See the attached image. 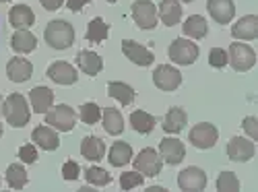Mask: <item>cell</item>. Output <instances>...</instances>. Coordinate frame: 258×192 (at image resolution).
I'll list each match as a JSON object with an SVG mask.
<instances>
[{
	"instance_id": "6da1fadb",
	"label": "cell",
	"mask_w": 258,
	"mask_h": 192,
	"mask_svg": "<svg viewBox=\"0 0 258 192\" xmlns=\"http://www.w3.org/2000/svg\"><path fill=\"white\" fill-rule=\"evenodd\" d=\"M46 44L54 50H67L75 44V27L67 21H50L46 31Z\"/></svg>"
},
{
	"instance_id": "836d02e7",
	"label": "cell",
	"mask_w": 258,
	"mask_h": 192,
	"mask_svg": "<svg viewBox=\"0 0 258 192\" xmlns=\"http://www.w3.org/2000/svg\"><path fill=\"white\" fill-rule=\"evenodd\" d=\"M217 190L219 192H238L240 190V182L238 176L233 172H221L217 178Z\"/></svg>"
},
{
	"instance_id": "9c48e42d",
	"label": "cell",
	"mask_w": 258,
	"mask_h": 192,
	"mask_svg": "<svg viewBox=\"0 0 258 192\" xmlns=\"http://www.w3.org/2000/svg\"><path fill=\"white\" fill-rule=\"evenodd\" d=\"M153 83L155 87L161 91H176L182 83V73L174 67H167V64H161V67L155 69L153 73Z\"/></svg>"
},
{
	"instance_id": "f546056e",
	"label": "cell",
	"mask_w": 258,
	"mask_h": 192,
	"mask_svg": "<svg viewBox=\"0 0 258 192\" xmlns=\"http://www.w3.org/2000/svg\"><path fill=\"white\" fill-rule=\"evenodd\" d=\"M155 124H157L155 118L151 114L143 112V110H137V112L131 114V126L135 128L137 133H141V135H149L155 128Z\"/></svg>"
},
{
	"instance_id": "ee69618b",
	"label": "cell",
	"mask_w": 258,
	"mask_h": 192,
	"mask_svg": "<svg viewBox=\"0 0 258 192\" xmlns=\"http://www.w3.org/2000/svg\"><path fill=\"white\" fill-rule=\"evenodd\" d=\"M107 3H110V5H114V3H118V0H107Z\"/></svg>"
},
{
	"instance_id": "f1b7e54d",
	"label": "cell",
	"mask_w": 258,
	"mask_h": 192,
	"mask_svg": "<svg viewBox=\"0 0 258 192\" xmlns=\"http://www.w3.org/2000/svg\"><path fill=\"white\" fill-rule=\"evenodd\" d=\"M207 31H209L207 21H205V17H201V15L188 17V21L184 23V33H186L188 37H192V39H203V37L207 35Z\"/></svg>"
},
{
	"instance_id": "3957f363",
	"label": "cell",
	"mask_w": 258,
	"mask_h": 192,
	"mask_svg": "<svg viewBox=\"0 0 258 192\" xmlns=\"http://www.w3.org/2000/svg\"><path fill=\"white\" fill-rule=\"evenodd\" d=\"M227 62H231L233 71L238 73H248L254 64H256V54L250 46L240 44V41H233L229 46V54H227Z\"/></svg>"
},
{
	"instance_id": "2e32d148",
	"label": "cell",
	"mask_w": 258,
	"mask_h": 192,
	"mask_svg": "<svg viewBox=\"0 0 258 192\" xmlns=\"http://www.w3.org/2000/svg\"><path fill=\"white\" fill-rule=\"evenodd\" d=\"M33 75V64L25 58H11L7 64V77L13 83H25Z\"/></svg>"
},
{
	"instance_id": "d6a6232c",
	"label": "cell",
	"mask_w": 258,
	"mask_h": 192,
	"mask_svg": "<svg viewBox=\"0 0 258 192\" xmlns=\"http://www.w3.org/2000/svg\"><path fill=\"white\" fill-rule=\"evenodd\" d=\"M85 178H87V182L93 184V186H107V184L112 182V176L107 174L105 169L97 167V165L87 167V172H85Z\"/></svg>"
},
{
	"instance_id": "7c38bea8",
	"label": "cell",
	"mask_w": 258,
	"mask_h": 192,
	"mask_svg": "<svg viewBox=\"0 0 258 192\" xmlns=\"http://www.w3.org/2000/svg\"><path fill=\"white\" fill-rule=\"evenodd\" d=\"M122 52H124V56L128 60L135 62L137 67H149V64H153V60H155V56L149 52L145 46H141L139 41H133V39H124L122 41Z\"/></svg>"
},
{
	"instance_id": "7dc6e473",
	"label": "cell",
	"mask_w": 258,
	"mask_h": 192,
	"mask_svg": "<svg viewBox=\"0 0 258 192\" xmlns=\"http://www.w3.org/2000/svg\"><path fill=\"white\" fill-rule=\"evenodd\" d=\"M0 3H7V0H0Z\"/></svg>"
},
{
	"instance_id": "e575fe53",
	"label": "cell",
	"mask_w": 258,
	"mask_h": 192,
	"mask_svg": "<svg viewBox=\"0 0 258 192\" xmlns=\"http://www.w3.org/2000/svg\"><path fill=\"white\" fill-rule=\"evenodd\" d=\"M81 120L85 124H97L101 120V110L97 103H83L81 105Z\"/></svg>"
},
{
	"instance_id": "ac0fdd59",
	"label": "cell",
	"mask_w": 258,
	"mask_h": 192,
	"mask_svg": "<svg viewBox=\"0 0 258 192\" xmlns=\"http://www.w3.org/2000/svg\"><path fill=\"white\" fill-rule=\"evenodd\" d=\"M77 67L85 73V75H89V77H95L101 73L103 69V60L99 54L95 52H89V50H83L77 54Z\"/></svg>"
},
{
	"instance_id": "7402d4cb",
	"label": "cell",
	"mask_w": 258,
	"mask_h": 192,
	"mask_svg": "<svg viewBox=\"0 0 258 192\" xmlns=\"http://www.w3.org/2000/svg\"><path fill=\"white\" fill-rule=\"evenodd\" d=\"M31 139H33L35 145H39L41 149H46V151H54V149L60 147L58 133H54L52 128H48V126H37L35 131L31 133Z\"/></svg>"
},
{
	"instance_id": "60d3db41",
	"label": "cell",
	"mask_w": 258,
	"mask_h": 192,
	"mask_svg": "<svg viewBox=\"0 0 258 192\" xmlns=\"http://www.w3.org/2000/svg\"><path fill=\"white\" fill-rule=\"evenodd\" d=\"M91 0H67V7H69V11H73V13H79L85 5H89Z\"/></svg>"
},
{
	"instance_id": "8fae6325",
	"label": "cell",
	"mask_w": 258,
	"mask_h": 192,
	"mask_svg": "<svg viewBox=\"0 0 258 192\" xmlns=\"http://www.w3.org/2000/svg\"><path fill=\"white\" fill-rule=\"evenodd\" d=\"M186 155V149H184V143L180 139H174V137H167L159 143V157L169 163V165H178L182 163Z\"/></svg>"
},
{
	"instance_id": "484cf974",
	"label": "cell",
	"mask_w": 258,
	"mask_h": 192,
	"mask_svg": "<svg viewBox=\"0 0 258 192\" xmlns=\"http://www.w3.org/2000/svg\"><path fill=\"white\" fill-rule=\"evenodd\" d=\"M35 46H37L35 35L25 31V29H17V33L11 39V48L15 52H19V54H29V52L35 50Z\"/></svg>"
},
{
	"instance_id": "8d00e7d4",
	"label": "cell",
	"mask_w": 258,
	"mask_h": 192,
	"mask_svg": "<svg viewBox=\"0 0 258 192\" xmlns=\"http://www.w3.org/2000/svg\"><path fill=\"white\" fill-rule=\"evenodd\" d=\"M209 64L213 69H223L227 64V52L221 50V48H213L209 52Z\"/></svg>"
},
{
	"instance_id": "30bf717a",
	"label": "cell",
	"mask_w": 258,
	"mask_h": 192,
	"mask_svg": "<svg viewBox=\"0 0 258 192\" xmlns=\"http://www.w3.org/2000/svg\"><path fill=\"white\" fill-rule=\"evenodd\" d=\"M178 186L184 192H201L207 188V174L201 167H186L178 176Z\"/></svg>"
},
{
	"instance_id": "f35d334b",
	"label": "cell",
	"mask_w": 258,
	"mask_h": 192,
	"mask_svg": "<svg viewBox=\"0 0 258 192\" xmlns=\"http://www.w3.org/2000/svg\"><path fill=\"white\" fill-rule=\"evenodd\" d=\"M19 159L23 163H35L37 161V149L33 145H23L19 149Z\"/></svg>"
},
{
	"instance_id": "603a6c76",
	"label": "cell",
	"mask_w": 258,
	"mask_h": 192,
	"mask_svg": "<svg viewBox=\"0 0 258 192\" xmlns=\"http://www.w3.org/2000/svg\"><path fill=\"white\" fill-rule=\"evenodd\" d=\"M81 155L89 161H101L105 155V143L97 137H85L81 143Z\"/></svg>"
},
{
	"instance_id": "9a60e30c",
	"label": "cell",
	"mask_w": 258,
	"mask_h": 192,
	"mask_svg": "<svg viewBox=\"0 0 258 192\" xmlns=\"http://www.w3.org/2000/svg\"><path fill=\"white\" fill-rule=\"evenodd\" d=\"M207 9H209V15L219 25H227L235 15L233 0H207Z\"/></svg>"
},
{
	"instance_id": "277c9868",
	"label": "cell",
	"mask_w": 258,
	"mask_h": 192,
	"mask_svg": "<svg viewBox=\"0 0 258 192\" xmlns=\"http://www.w3.org/2000/svg\"><path fill=\"white\" fill-rule=\"evenodd\" d=\"M46 122L60 133H69L77 124V114H75V110L71 108V105L60 103V105H56V108H50L46 112Z\"/></svg>"
},
{
	"instance_id": "d4e9b609",
	"label": "cell",
	"mask_w": 258,
	"mask_h": 192,
	"mask_svg": "<svg viewBox=\"0 0 258 192\" xmlns=\"http://www.w3.org/2000/svg\"><path fill=\"white\" fill-rule=\"evenodd\" d=\"M107 95H110L112 99H116V101H120L122 105H131L135 101V89L131 87V85L120 83V81L107 83Z\"/></svg>"
},
{
	"instance_id": "44dd1931",
	"label": "cell",
	"mask_w": 258,
	"mask_h": 192,
	"mask_svg": "<svg viewBox=\"0 0 258 192\" xmlns=\"http://www.w3.org/2000/svg\"><path fill=\"white\" fill-rule=\"evenodd\" d=\"M186 122H188V116H186V112H184L182 108H171V110L165 114L161 126H163V131H165V133H169V135H178V133L184 131Z\"/></svg>"
},
{
	"instance_id": "8992f818",
	"label": "cell",
	"mask_w": 258,
	"mask_h": 192,
	"mask_svg": "<svg viewBox=\"0 0 258 192\" xmlns=\"http://www.w3.org/2000/svg\"><path fill=\"white\" fill-rule=\"evenodd\" d=\"M133 19L141 29H153L157 25V9L151 0H135L133 7Z\"/></svg>"
},
{
	"instance_id": "7a4b0ae2",
	"label": "cell",
	"mask_w": 258,
	"mask_h": 192,
	"mask_svg": "<svg viewBox=\"0 0 258 192\" xmlns=\"http://www.w3.org/2000/svg\"><path fill=\"white\" fill-rule=\"evenodd\" d=\"M3 114L7 122L15 128H23L29 122V108H27V99L21 93H11L5 103H3Z\"/></svg>"
},
{
	"instance_id": "4dcf8cb0",
	"label": "cell",
	"mask_w": 258,
	"mask_h": 192,
	"mask_svg": "<svg viewBox=\"0 0 258 192\" xmlns=\"http://www.w3.org/2000/svg\"><path fill=\"white\" fill-rule=\"evenodd\" d=\"M107 35H110V25H107L103 19L95 17L93 21H89V25H87V35H85L89 41H93V44H101L103 39H107Z\"/></svg>"
},
{
	"instance_id": "7bdbcfd3",
	"label": "cell",
	"mask_w": 258,
	"mask_h": 192,
	"mask_svg": "<svg viewBox=\"0 0 258 192\" xmlns=\"http://www.w3.org/2000/svg\"><path fill=\"white\" fill-rule=\"evenodd\" d=\"M0 112H3V97H0Z\"/></svg>"
},
{
	"instance_id": "ab89813d",
	"label": "cell",
	"mask_w": 258,
	"mask_h": 192,
	"mask_svg": "<svg viewBox=\"0 0 258 192\" xmlns=\"http://www.w3.org/2000/svg\"><path fill=\"white\" fill-rule=\"evenodd\" d=\"M242 126H244V131L250 135V139H258V120L254 118V116H248L244 122H242Z\"/></svg>"
},
{
	"instance_id": "e0dca14e",
	"label": "cell",
	"mask_w": 258,
	"mask_h": 192,
	"mask_svg": "<svg viewBox=\"0 0 258 192\" xmlns=\"http://www.w3.org/2000/svg\"><path fill=\"white\" fill-rule=\"evenodd\" d=\"M231 35L235 39H256L258 37V17L256 15H248V17H242L238 23L231 27Z\"/></svg>"
},
{
	"instance_id": "74e56055",
	"label": "cell",
	"mask_w": 258,
	"mask_h": 192,
	"mask_svg": "<svg viewBox=\"0 0 258 192\" xmlns=\"http://www.w3.org/2000/svg\"><path fill=\"white\" fill-rule=\"evenodd\" d=\"M79 174H81V167H79V163H77V161L69 159L67 163L62 165V178H64V180L75 182V180L79 178Z\"/></svg>"
},
{
	"instance_id": "4fadbf2b",
	"label": "cell",
	"mask_w": 258,
	"mask_h": 192,
	"mask_svg": "<svg viewBox=\"0 0 258 192\" xmlns=\"http://www.w3.org/2000/svg\"><path fill=\"white\" fill-rule=\"evenodd\" d=\"M227 157L231 161H240V163L250 161L254 157V143L242 137H233L227 143Z\"/></svg>"
},
{
	"instance_id": "83f0119b",
	"label": "cell",
	"mask_w": 258,
	"mask_h": 192,
	"mask_svg": "<svg viewBox=\"0 0 258 192\" xmlns=\"http://www.w3.org/2000/svg\"><path fill=\"white\" fill-rule=\"evenodd\" d=\"M131 159H133V149H131V145H128V143L116 141V143L110 147V163H112V165L122 167V165H126Z\"/></svg>"
},
{
	"instance_id": "1f68e13d",
	"label": "cell",
	"mask_w": 258,
	"mask_h": 192,
	"mask_svg": "<svg viewBox=\"0 0 258 192\" xmlns=\"http://www.w3.org/2000/svg\"><path fill=\"white\" fill-rule=\"evenodd\" d=\"M7 182L13 190H21L25 188L27 184V172L23 165H17V163H11L9 169H7Z\"/></svg>"
},
{
	"instance_id": "bcb514c9",
	"label": "cell",
	"mask_w": 258,
	"mask_h": 192,
	"mask_svg": "<svg viewBox=\"0 0 258 192\" xmlns=\"http://www.w3.org/2000/svg\"><path fill=\"white\" fill-rule=\"evenodd\" d=\"M182 3H195V0H182Z\"/></svg>"
},
{
	"instance_id": "f6af8a7d",
	"label": "cell",
	"mask_w": 258,
	"mask_h": 192,
	"mask_svg": "<svg viewBox=\"0 0 258 192\" xmlns=\"http://www.w3.org/2000/svg\"><path fill=\"white\" fill-rule=\"evenodd\" d=\"M0 137H3V124H0Z\"/></svg>"
},
{
	"instance_id": "ba28073f",
	"label": "cell",
	"mask_w": 258,
	"mask_h": 192,
	"mask_svg": "<svg viewBox=\"0 0 258 192\" xmlns=\"http://www.w3.org/2000/svg\"><path fill=\"white\" fill-rule=\"evenodd\" d=\"M188 139H190V143L195 145L197 149H211L215 143H217L219 133H217V128H215L213 124L201 122V124H197V126H192Z\"/></svg>"
},
{
	"instance_id": "cb8c5ba5",
	"label": "cell",
	"mask_w": 258,
	"mask_h": 192,
	"mask_svg": "<svg viewBox=\"0 0 258 192\" xmlns=\"http://www.w3.org/2000/svg\"><path fill=\"white\" fill-rule=\"evenodd\" d=\"M159 17H161V23L167 27H174L180 23L182 19V7L178 0H161L159 5Z\"/></svg>"
},
{
	"instance_id": "4316f807",
	"label": "cell",
	"mask_w": 258,
	"mask_h": 192,
	"mask_svg": "<svg viewBox=\"0 0 258 192\" xmlns=\"http://www.w3.org/2000/svg\"><path fill=\"white\" fill-rule=\"evenodd\" d=\"M101 120H103V128L107 135H120L124 133V118L116 108H105L101 112Z\"/></svg>"
},
{
	"instance_id": "d590c367",
	"label": "cell",
	"mask_w": 258,
	"mask_h": 192,
	"mask_svg": "<svg viewBox=\"0 0 258 192\" xmlns=\"http://www.w3.org/2000/svg\"><path fill=\"white\" fill-rule=\"evenodd\" d=\"M143 184V174L141 172H124L122 176H120V188L122 190H133V188H137V186H141Z\"/></svg>"
},
{
	"instance_id": "ffe728a7",
	"label": "cell",
	"mask_w": 258,
	"mask_h": 192,
	"mask_svg": "<svg viewBox=\"0 0 258 192\" xmlns=\"http://www.w3.org/2000/svg\"><path fill=\"white\" fill-rule=\"evenodd\" d=\"M29 99H31V108L35 114H46L54 103V93L48 87H35L31 89Z\"/></svg>"
},
{
	"instance_id": "d6986e66",
	"label": "cell",
	"mask_w": 258,
	"mask_h": 192,
	"mask_svg": "<svg viewBox=\"0 0 258 192\" xmlns=\"http://www.w3.org/2000/svg\"><path fill=\"white\" fill-rule=\"evenodd\" d=\"M9 23L15 29H27V27H31L35 23V15L27 5H17L9 13Z\"/></svg>"
},
{
	"instance_id": "52a82bcc",
	"label": "cell",
	"mask_w": 258,
	"mask_h": 192,
	"mask_svg": "<svg viewBox=\"0 0 258 192\" xmlns=\"http://www.w3.org/2000/svg\"><path fill=\"white\" fill-rule=\"evenodd\" d=\"M161 167H163V163H161V157L155 149H143L135 159V169L147 178H155L161 172Z\"/></svg>"
},
{
	"instance_id": "5b68a950",
	"label": "cell",
	"mask_w": 258,
	"mask_h": 192,
	"mask_svg": "<svg viewBox=\"0 0 258 192\" xmlns=\"http://www.w3.org/2000/svg\"><path fill=\"white\" fill-rule=\"evenodd\" d=\"M167 56L171 58V62H176V64H192L199 58V46L192 44L190 39L178 37V39L171 41Z\"/></svg>"
},
{
	"instance_id": "5bb4252c",
	"label": "cell",
	"mask_w": 258,
	"mask_h": 192,
	"mask_svg": "<svg viewBox=\"0 0 258 192\" xmlns=\"http://www.w3.org/2000/svg\"><path fill=\"white\" fill-rule=\"evenodd\" d=\"M48 77L58 85H73L79 79L77 69L71 67V64L64 62V60H56V62L50 64L48 67Z\"/></svg>"
},
{
	"instance_id": "b9f144b4",
	"label": "cell",
	"mask_w": 258,
	"mask_h": 192,
	"mask_svg": "<svg viewBox=\"0 0 258 192\" xmlns=\"http://www.w3.org/2000/svg\"><path fill=\"white\" fill-rule=\"evenodd\" d=\"M39 3L46 11H58L64 5V0H39Z\"/></svg>"
}]
</instances>
